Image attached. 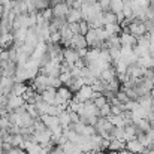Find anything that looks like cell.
Returning <instances> with one entry per match:
<instances>
[{
    "label": "cell",
    "mask_w": 154,
    "mask_h": 154,
    "mask_svg": "<svg viewBox=\"0 0 154 154\" xmlns=\"http://www.w3.org/2000/svg\"><path fill=\"white\" fill-rule=\"evenodd\" d=\"M93 93H94L93 87L84 84V85L73 94V100H76V102H87V100H91V99H93Z\"/></svg>",
    "instance_id": "1"
},
{
    "label": "cell",
    "mask_w": 154,
    "mask_h": 154,
    "mask_svg": "<svg viewBox=\"0 0 154 154\" xmlns=\"http://www.w3.org/2000/svg\"><path fill=\"white\" fill-rule=\"evenodd\" d=\"M126 148L135 154H147L148 153V150L138 141V138H135V139H132V141H127V142H126Z\"/></svg>",
    "instance_id": "2"
},
{
    "label": "cell",
    "mask_w": 154,
    "mask_h": 154,
    "mask_svg": "<svg viewBox=\"0 0 154 154\" xmlns=\"http://www.w3.org/2000/svg\"><path fill=\"white\" fill-rule=\"evenodd\" d=\"M120 41H121V47H135L138 44V38L126 30L120 33Z\"/></svg>",
    "instance_id": "3"
},
{
    "label": "cell",
    "mask_w": 154,
    "mask_h": 154,
    "mask_svg": "<svg viewBox=\"0 0 154 154\" xmlns=\"http://www.w3.org/2000/svg\"><path fill=\"white\" fill-rule=\"evenodd\" d=\"M23 105H26V100L23 99V96H15V94H9V99H8V109H9V112H12V111H15L17 108H20V106H23Z\"/></svg>",
    "instance_id": "4"
},
{
    "label": "cell",
    "mask_w": 154,
    "mask_h": 154,
    "mask_svg": "<svg viewBox=\"0 0 154 154\" xmlns=\"http://www.w3.org/2000/svg\"><path fill=\"white\" fill-rule=\"evenodd\" d=\"M52 8V14H54V17H58V18H66V15H67V12H69V6H67V3L66 2H63V3H57V5H54L51 6Z\"/></svg>",
    "instance_id": "5"
},
{
    "label": "cell",
    "mask_w": 154,
    "mask_h": 154,
    "mask_svg": "<svg viewBox=\"0 0 154 154\" xmlns=\"http://www.w3.org/2000/svg\"><path fill=\"white\" fill-rule=\"evenodd\" d=\"M100 79H102L105 84H108V82H111V81L117 79V72H115V67H114V64H111L109 67L103 69L102 73H100Z\"/></svg>",
    "instance_id": "6"
},
{
    "label": "cell",
    "mask_w": 154,
    "mask_h": 154,
    "mask_svg": "<svg viewBox=\"0 0 154 154\" xmlns=\"http://www.w3.org/2000/svg\"><path fill=\"white\" fill-rule=\"evenodd\" d=\"M63 57H64V61H67L69 64H75L79 58V54L75 48H64L63 50Z\"/></svg>",
    "instance_id": "7"
},
{
    "label": "cell",
    "mask_w": 154,
    "mask_h": 154,
    "mask_svg": "<svg viewBox=\"0 0 154 154\" xmlns=\"http://www.w3.org/2000/svg\"><path fill=\"white\" fill-rule=\"evenodd\" d=\"M72 48L75 50H82V48H88L87 39L84 35H73L72 38Z\"/></svg>",
    "instance_id": "8"
},
{
    "label": "cell",
    "mask_w": 154,
    "mask_h": 154,
    "mask_svg": "<svg viewBox=\"0 0 154 154\" xmlns=\"http://www.w3.org/2000/svg\"><path fill=\"white\" fill-rule=\"evenodd\" d=\"M66 20L67 23H79L82 20V12L81 9H75V8H70L67 15H66Z\"/></svg>",
    "instance_id": "9"
},
{
    "label": "cell",
    "mask_w": 154,
    "mask_h": 154,
    "mask_svg": "<svg viewBox=\"0 0 154 154\" xmlns=\"http://www.w3.org/2000/svg\"><path fill=\"white\" fill-rule=\"evenodd\" d=\"M41 120L45 123V126H47L48 129L55 127V126L60 124V120H58L57 115H48V114H44V115H41Z\"/></svg>",
    "instance_id": "10"
},
{
    "label": "cell",
    "mask_w": 154,
    "mask_h": 154,
    "mask_svg": "<svg viewBox=\"0 0 154 154\" xmlns=\"http://www.w3.org/2000/svg\"><path fill=\"white\" fill-rule=\"evenodd\" d=\"M55 96H57V88L54 87H47L45 91H42V97H44V102L47 103H54L55 100Z\"/></svg>",
    "instance_id": "11"
},
{
    "label": "cell",
    "mask_w": 154,
    "mask_h": 154,
    "mask_svg": "<svg viewBox=\"0 0 154 154\" xmlns=\"http://www.w3.org/2000/svg\"><path fill=\"white\" fill-rule=\"evenodd\" d=\"M12 33H14V39H15L17 42H21V44H24V42H26V39H27L29 29H26V27H21V29H18V30H14Z\"/></svg>",
    "instance_id": "12"
},
{
    "label": "cell",
    "mask_w": 154,
    "mask_h": 154,
    "mask_svg": "<svg viewBox=\"0 0 154 154\" xmlns=\"http://www.w3.org/2000/svg\"><path fill=\"white\" fill-rule=\"evenodd\" d=\"M57 94L61 96V97L66 99V100H72V99H73V91H72L67 85H61V87H58V88H57Z\"/></svg>",
    "instance_id": "13"
},
{
    "label": "cell",
    "mask_w": 154,
    "mask_h": 154,
    "mask_svg": "<svg viewBox=\"0 0 154 154\" xmlns=\"http://www.w3.org/2000/svg\"><path fill=\"white\" fill-rule=\"evenodd\" d=\"M106 118H108L115 127H124V126H126V123H124V117H123V115H114V114H109Z\"/></svg>",
    "instance_id": "14"
},
{
    "label": "cell",
    "mask_w": 154,
    "mask_h": 154,
    "mask_svg": "<svg viewBox=\"0 0 154 154\" xmlns=\"http://www.w3.org/2000/svg\"><path fill=\"white\" fill-rule=\"evenodd\" d=\"M114 23H118L117 14H114L112 11L103 12V24H114Z\"/></svg>",
    "instance_id": "15"
},
{
    "label": "cell",
    "mask_w": 154,
    "mask_h": 154,
    "mask_svg": "<svg viewBox=\"0 0 154 154\" xmlns=\"http://www.w3.org/2000/svg\"><path fill=\"white\" fill-rule=\"evenodd\" d=\"M26 88H27V85H26L24 82H15V84H14V87H12L11 94H15V96H23V94H24V91H26Z\"/></svg>",
    "instance_id": "16"
},
{
    "label": "cell",
    "mask_w": 154,
    "mask_h": 154,
    "mask_svg": "<svg viewBox=\"0 0 154 154\" xmlns=\"http://www.w3.org/2000/svg\"><path fill=\"white\" fill-rule=\"evenodd\" d=\"M123 6H124V2L123 0H111V11L114 14L123 12Z\"/></svg>",
    "instance_id": "17"
},
{
    "label": "cell",
    "mask_w": 154,
    "mask_h": 154,
    "mask_svg": "<svg viewBox=\"0 0 154 154\" xmlns=\"http://www.w3.org/2000/svg\"><path fill=\"white\" fill-rule=\"evenodd\" d=\"M41 14H42V17H44V20L47 21V23H51V20L54 18V14H52V8H45L44 11H41Z\"/></svg>",
    "instance_id": "18"
},
{
    "label": "cell",
    "mask_w": 154,
    "mask_h": 154,
    "mask_svg": "<svg viewBox=\"0 0 154 154\" xmlns=\"http://www.w3.org/2000/svg\"><path fill=\"white\" fill-rule=\"evenodd\" d=\"M115 96H117V99L120 100V102H123V103H126V102H129L130 99H129V96H127V93L123 90V88H120L117 93H115Z\"/></svg>",
    "instance_id": "19"
},
{
    "label": "cell",
    "mask_w": 154,
    "mask_h": 154,
    "mask_svg": "<svg viewBox=\"0 0 154 154\" xmlns=\"http://www.w3.org/2000/svg\"><path fill=\"white\" fill-rule=\"evenodd\" d=\"M11 126H12V123L9 121V118L8 117H2V120H0V129L3 132H8Z\"/></svg>",
    "instance_id": "20"
},
{
    "label": "cell",
    "mask_w": 154,
    "mask_h": 154,
    "mask_svg": "<svg viewBox=\"0 0 154 154\" xmlns=\"http://www.w3.org/2000/svg\"><path fill=\"white\" fill-rule=\"evenodd\" d=\"M123 14H124L126 18H132V17H133V9H132V6H130L129 2L124 3V6H123Z\"/></svg>",
    "instance_id": "21"
},
{
    "label": "cell",
    "mask_w": 154,
    "mask_h": 154,
    "mask_svg": "<svg viewBox=\"0 0 154 154\" xmlns=\"http://www.w3.org/2000/svg\"><path fill=\"white\" fill-rule=\"evenodd\" d=\"M60 81L63 82V85H67L69 82H70V79H72V73L70 72H63V73H60Z\"/></svg>",
    "instance_id": "22"
},
{
    "label": "cell",
    "mask_w": 154,
    "mask_h": 154,
    "mask_svg": "<svg viewBox=\"0 0 154 154\" xmlns=\"http://www.w3.org/2000/svg\"><path fill=\"white\" fill-rule=\"evenodd\" d=\"M79 29H81V35H87V32L90 30V24H88V21L87 20H81L79 21Z\"/></svg>",
    "instance_id": "23"
},
{
    "label": "cell",
    "mask_w": 154,
    "mask_h": 154,
    "mask_svg": "<svg viewBox=\"0 0 154 154\" xmlns=\"http://www.w3.org/2000/svg\"><path fill=\"white\" fill-rule=\"evenodd\" d=\"M93 102H94V105H96V106H97V108L100 109V108H102L103 105L109 103V100H108V99H106V97H105L103 94H100V96H99V97H96V99H94Z\"/></svg>",
    "instance_id": "24"
},
{
    "label": "cell",
    "mask_w": 154,
    "mask_h": 154,
    "mask_svg": "<svg viewBox=\"0 0 154 154\" xmlns=\"http://www.w3.org/2000/svg\"><path fill=\"white\" fill-rule=\"evenodd\" d=\"M99 111H100V117H108L109 114H112V112H111V103H106V105H103Z\"/></svg>",
    "instance_id": "25"
},
{
    "label": "cell",
    "mask_w": 154,
    "mask_h": 154,
    "mask_svg": "<svg viewBox=\"0 0 154 154\" xmlns=\"http://www.w3.org/2000/svg\"><path fill=\"white\" fill-rule=\"evenodd\" d=\"M97 2H99V5H100L103 12L111 11V0H97Z\"/></svg>",
    "instance_id": "26"
},
{
    "label": "cell",
    "mask_w": 154,
    "mask_h": 154,
    "mask_svg": "<svg viewBox=\"0 0 154 154\" xmlns=\"http://www.w3.org/2000/svg\"><path fill=\"white\" fill-rule=\"evenodd\" d=\"M69 27L72 30L73 35H81V29H79V23H69Z\"/></svg>",
    "instance_id": "27"
},
{
    "label": "cell",
    "mask_w": 154,
    "mask_h": 154,
    "mask_svg": "<svg viewBox=\"0 0 154 154\" xmlns=\"http://www.w3.org/2000/svg\"><path fill=\"white\" fill-rule=\"evenodd\" d=\"M69 115H70V121H72V123H79V114H78V112L69 111Z\"/></svg>",
    "instance_id": "28"
},
{
    "label": "cell",
    "mask_w": 154,
    "mask_h": 154,
    "mask_svg": "<svg viewBox=\"0 0 154 154\" xmlns=\"http://www.w3.org/2000/svg\"><path fill=\"white\" fill-rule=\"evenodd\" d=\"M12 147H14V145H12L11 142H5V141H3V144H2V150L5 151V154L8 153V151H9V150H11Z\"/></svg>",
    "instance_id": "29"
},
{
    "label": "cell",
    "mask_w": 154,
    "mask_h": 154,
    "mask_svg": "<svg viewBox=\"0 0 154 154\" xmlns=\"http://www.w3.org/2000/svg\"><path fill=\"white\" fill-rule=\"evenodd\" d=\"M6 60H9V51L3 50V52L0 54V61H6Z\"/></svg>",
    "instance_id": "30"
},
{
    "label": "cell",
    "mask_w": 154,
    "mask_h": 154,
    "mask_svg": "<svg viewBox=\"0 0 154 154\" xmlns=\"http://www.w3.org/2000/svg\"><path fill=\"white\" fill-rule=\"evenodd\" d=\"M21 153V148L20 147H12L9 151H8V154H20Z\"/></svg>",
    "instance_id": "31"
},
{
    "label": "cell",
    "mask_w": 154,
    "mask_h": 154,
    "mask_svg": "<svg viewBox=\"0 0 154 154\" xmlns=\"http://www.w3.org/2000/svg\"><path fill=\"white\" fill-rule=\"evenodd\" d=\"M3 14H5V8H3V5H0V20H2Z\"/></svg>",
    "instance_id": "32"
},
{
    "label": "cell",
    "mask_w": 154,
    "mask_h": 154,
    "mask_svg": "<svg viewBox=\"0 0 154 154\" xmlns=\"http://www.w3.org/2000/svg\"><path fill=\"white\" fill-rule=\"evenodd\" d=\"M11 2H12V0H0V5H3V6H5V5H9Z\"/></svg>",
    "instance_id": "33"
},
{
    "label": "cell",
    "mask_w": 154,
    "mask_h": 154,
    "mask_svg": "<svg viewBox=\"0 0 154 154\" xmlns=\"http://www.w3.org/2000/svg\"><path fill=\"white\" fill-rule=\"evenodd\" d=\"M150 94H151V97H153V99H154V88H153V90H151V91H150Z\"/></svg>",
    "instance_id": "34"
},
{
    "label": "cell",
    "mask_w": 154,
    "mask_h": 154,
    "mask_svg": "<svg viewBox=\"0 0 154 154\" xmlns=\"http://www.w3.org/2000/svg\"><path fill=\"white\" fill-rule=\"evenodd\" d=\"M147 154H154V150H148V153Z\"/></svg>",
    "instance_id": "35"
},
{
    "label": "cell",
    "mask_w": 154,
    "mask_h": 154,
    "mask_svg": "<svg viewBox=\"0 0 154 154\" xmlns=\"http://www.w3.org/2000/svg\"><path fill=\"white\" fill-rule=\"evenodd\" d=\"M0 154H5V151H3V150H2V148H0Z\"/></svg>",
    "instance_id": "36"
},
{
    "label": "cell",
    "mask_w": 154,
    "mask_h": 154,
    "mask_svg": "<svg viewBox=\"0 0 154 154\" xmlns=\"http://www.w3.org/2000/svg\"><path fill=\"white\" fill-rule=\"evenodd\" d=\"M123 2H124V3H127V2H130V0H123Z\"/></svg>",
    "instance_id": "37"
},
{
    "label": "cell",
    "mask_w": 154,
    "mask_h": 154,
    "mask_svg": "<svg viewBox=\"0 0 154 154\" xmlns=\"http://www.w3.org/2000/svg\"><path fill=\"white\" fill-rule=\"evenodd\" d=\"M6 154H8V153H6Z\"/></svg>",
    "instance_id": "38"
}]
</instances>
